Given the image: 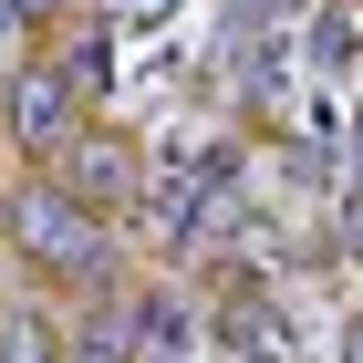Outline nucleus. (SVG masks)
Segmentation results:
<instances>
[{
	"label": "nucleus",
	"instance_id": "1",
	"mask_svg": "<svg viewBox=\"0 0 363 363\" xmlns=\"http://www.w3.org/2000/svg\"><path fill=\"white\" fill-rule=\"evenodd\" d=\"M31 250H52V259H73V270H84L94 239H84V218H73L62 197H31Z\"/></svg>",
	"mask_w": 363,
	"mask_h": 363
},
{
	"label": "nucleus",
	"instance_id": "2",
	"mask_svg": "<svg viewBox=\"0 0 363 363\" xmlns=\"http://www.w3.org/2000/svg\"><path fill=\"white\" fill-rule=\"evenodd\" d=\"M11 125H21L31 145H52V135H62V84H52V73H31V84L11 94Z\"/></svg>",
	"mask_w": 363,
	"mask_h": 363
},
{
	"label": "nucleus",
	"instance_id": "3",
	"mask_svg": "<svg viewBox=\"0 0 363 363\" xmlns=\"http://www.w3.org/2000/svg\"><path fill=\"white\" fill-rule=\"evenodd\" d=\"M73 187H84V197H114V187H125V167H114V156H73Z\"/></svg>",
	"mask_w": 363,
	"mask_h": 363
},
{
	"label": "nucleus",
	"instance_id": "4",
	"mask_svg": "<svg viewBox=\"0 0 363 363\" xmlns=\"http://www.w3.org/2000/svg\"><path fill=\"white\" fill-rule=\"evenodd\" d=\"M145 342H187V311H177V301H145Z\"/></svg>",
	"mask_w": 363,
	"mask_h": 363
},
{
	"label": "nucleus",
	"instance_id": "5",
	"mask_svg": "<svg viewBox=\"0 0 363 363\" xmlns=\"http://www.w3.org/2000/svg\"><path fill=\"white\" fill-rule=\"evenodd\" d=\"M239 11H291V0H239Z\"/></svg>",
	"mask_w": 363,
	"mask_h": 363
},
{
	"label": "nucleus",
	"instance_id": "6",
	"mask_svg": "<svg viewBox=\"0 0 363 363\" xmlns=\"http://www.w3.org/2000/svg\"><path fill=\"white\" fill-rule=\"evenodd\" d=\"M11 11H52V0H11Z\"/></svg>",
	"mask_w": 363,
	"mask_h": 363
}]
</instances>
